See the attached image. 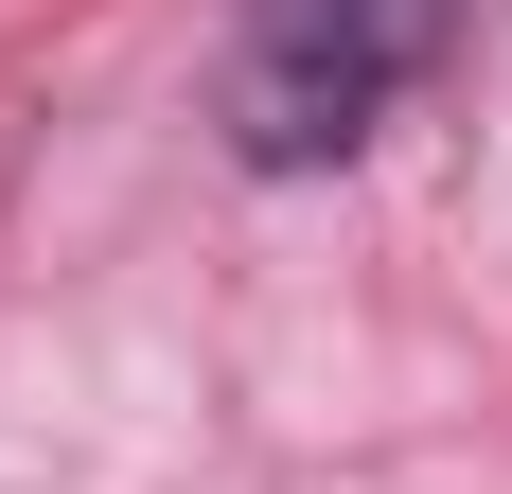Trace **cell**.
<instances>
[{"label": "cell", "mask_w": 512, "mask_h": 494, "mask_svg": "<svg viewBox=\"0 0 512 494\" xmlns=\"http://www.w3.org/2000/svg\"><path fill=\"white\" fill-rule=\"evenodd\" d=\"M460 0H248L230 18V159L248 177H318L354 159L389 106L442 71Z\"/></svg>", "instance_id": "cell-1"}]
</instances>
